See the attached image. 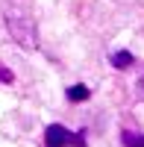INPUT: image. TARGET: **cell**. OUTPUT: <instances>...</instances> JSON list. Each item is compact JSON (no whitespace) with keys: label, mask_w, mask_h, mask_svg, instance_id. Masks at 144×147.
<instances>
[{"label":"cell","mask_w":144,"mask_h":147,"mask_svg":"<svg viewBox=\"0 0 144 147\" xmlns=\"http://www.w3.org/2000/svg\"><path fill=\"white\" fill-rule=\"evenodd\" d=\"M88 88H85V85H71V88H68V100H77V103H82V100H88Z\"/></svg>","instance_id":"cell-5"},{"label":"cell","mask_w":144,"mask_h":147,"mask_svg":"<svg viewBox=\"0 0 144 147\" xmlns=\"http://www.w3.org/2000/svg\"><path fill=\"white\" fill-rule=\"evenodd\" d=\"M138 88H141V91H144V74H141V80H138Z\"/></svg>","instance_id":"cell-7"},{"label":"cell","mask_w":144,"mask_h":147,"mask_svg":"<svg viewBox=\"0 0 144 147\" xmlns=\"http://www.w3.org/2000/svg\"><path fill=\"white\" fill-rule=\"evenodd\" d=\"M121 141H124V147H144V132L124 129V132H121Z\"/></svg>","instance_id":"cell-3"},{"label":"cell","mask_w":144,"mask_h":147,"mask_svg":"<svg viewBox=\"0 0 144 147\" xmlns=\"http://www.w3.org/2000/svg\"><path fill=\"white\" fill-rule=\"evenodd\" d=\"M0 80H3V82H12L15 77H12V71H9V68H0Z\"/></svg>","instance_id":"cell-6"},{"label":"cell","mask_w":144,"mask_h":147,"mask_svg":"<svg viewBox=\"0 0 144 147\" xmlns=\"http://www.w3.org/2000/svg\"><path fill=\"white\" fill-rule=\"evenodd\" d=\"M6 30L9 35L15 38V44H21L24 50H32L35 47V24L27 12L21 9H9L6 12Z\"/></svg>","instance_id":"cell-1"},{"label":"cell","mask_w":144,"mask_h":147,"mask_svg":"<svg viewBox=\"0 0 144 147\" xmlns=\"http://www.w3.org/2000/svg\"><path fill=\"white\" fill-rule=\"evenodd\" d=\"M88 147L85 132H71L62 124H50L44 129V147Z\"/></svg>","instance_id":"cell-2"},{"label":"cell","mask_w":144,"mask_h":147,"mask_svg":"<svg viewBox=\"0 0 144 147\" xmlns=\"http://www.w3.org/2000/svg\"><path fill=\"white\" fill-rule=\"evenodd\" d=\"M112 65L115 68H129V65H133V53H129V50H118V53H112Z\"/></svg>","instance_id":"cell-4"}]
</instances>
